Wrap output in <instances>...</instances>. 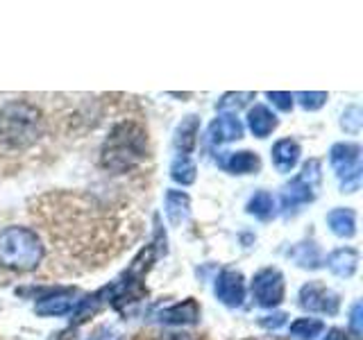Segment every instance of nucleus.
<instances>
[{
  "label": "nucleus",
  "instance_id": "obj_10",
  "mask_svg": "<svg viewBox=\"0 0 363 340\" xmlns=\"http://www.w3.org/2000/svg\"><path fill=\"white\" fill-rule=\"evenodd\" d=\"M73 298H75V290L73 288H57L50 290L48 298H41L34 306L37 315H48V317H57V315H66L73 311Z\"/></svg>",
  "mask_w": 363,
  "mask_h": 340
},
{
  "label": "nucleus",
  "instance_id": "obj_7",
  "mask_svg": "<svg viewBox=\"0 0 363 340\" xmlns=\"http://www.w3.org/2000/svg\"><path fill=\"white\" fill-rule=\"evenodd\" d=\"M252 295L259 306L264 309H275L284 300V277L277 268L259 270L252 279Z\"/></svg>",
  "mask_w": 363,
  "mask_h": 340
},
{
  "label": "nucleus",
  "instance_id": "obj_29",
  "mask_svg": "<svg viewBox=\"0 0 363 340\" xmlns=\"http://www.w3.org/2000/svg\"><path fill=\"white\" fill-rule=\"evenodd\" d=\"M350 324H352V332L359 338L361 336V304L357 302L352 306V317H350Z\"/></svg>",
  "mask_w": 363,
  "mask_h": 340
},
{
  "label": "nucleus",
  "instance_id": "obj_20",
  "mask_svg": "<svg viewBox=\"0 0 363 340\" xmlns=\"http://www.w3.org/2000/svg\"><path fill=\"white\" fill-rule=\"evenodd\" d=\"M289 254H291V259H293L295 264H298L300 268L315 270L318 266H320V249H318V245H315V243H311V241L295 245Z\"/></svg>",
  "mask_w": 363,
  "mask_h": 340
},
{
  "label": "nucleus",
  "instance_id": "obj_23",
  "mask_svg": "<svg viewBox=\"0 0 363 340\" xmlns=\"http://www.w3.org/2000/svg\"><path fill=\"white\" fill-rule=\"evenodd\" d=\"M170 177L182 186L193 184V181H196V164H193L189 157H175L173 166H170Z\"/></svg>",
  "mask_w": 363,
  "mask_h": 340
},
{
  "label": "nucleus",
  "instance_id": "obj_28",
  "mask_svg": "<svg viewBox=\"0 0 363 340\" xmlns=\"http://www.w3.org/2000/svg\"><path fill=\"white\" fill-rule=\"evenodd\" d=\"M284 322H286V313H272V315L261 317V327H266V329H279Z\"/></svg>",
  "mask_w": 363,
  "mask_h": 340
},
{
  "label": "nucleus",
  "instance_id": "obj_30",
  "mask_svg": "<svg viewBox=\"0 0 363 340\" xmlns=\"http://www.w3.org/2000/svg\"><path fill=\"white\" fill-rule=\"evenodd\" d=\"M323 340H350V336L345 332H340V329H332V332H327Z\"/></svg>",
  "mask_w": 363,
  "mask_h": 340
},
{
  "label": "nucleus",
  "instance_id": "obj_2",
  "mask_svg": "<svg viewBox=\"0 0 363 340\" xmlns=\"http://www.w3.org/2000/svg\"><path fill=\"white\" fill-rule=\"evenodd\" d=\"M147 154V134L139 123L123 120L113 125L100 150V164L111 173H130Z\"/></svg>",
  "mask_w": 363,
  "mask_h": 340
},
{
  "label": "nucleus",
  "instance_id": "obj_21",
  "mask_svg": "<svg viewBox=\"0 0 363 340\" xmlns=\"http://www.w3.org/2000/svg\"><path fill=\"white\" fill-rule=\"evenodd\" d=\"M325 332V324L320 320H313V317H300L291 324V336L298 340H315Z\"/></svg>",
  "mask_w": 363,
  "mask_h": 340
},
{
  "label": "nucleus",
  "instance_id": "obj_9",
  "mask_svg": "<svg viewBox=\"0 0 363 340\" xmlns=\"http://www.w3.org/2000/svg\"><path fill=\"white\" fill-rule=\"evenodd\" d=\"M216 298L225 306L236 309L245 300V281L238 270H223L216 279Z\"/></svg>",
  "mask_w": 363,
  "mask_h": 340
},
{
  "label": "nucleus",
  "instance_id": "obj_33",
  "mask_svg": "<svg viewBox=\"0 0 363 340\" xmlns=\"http://www.w3.org/2000/svg\"><path fill=\"white\" fill-rule=\"evenodd\" d=\"M98 340H121V338H118L116 334H109V332H105V334H102Z\"/></svg>",
  "mask_w": 363,
  "mask_h": 340
},
{
  "label": "nucleus",
  "instance_id": "obj_16",
  "mask_svg": "<svg viewBox=\"0 0 363 340\" xmlns=\"http://www.w3.org/2000/svg\"><path fill=\"white\" fill-rule=\"evenodd\" d=\"M247 125H250V130H252L255 136L266 139V136L277 128V118L266 105H255L247 113Z\"/></svg>",
  "mask_w": 363,
  "mask_h": 340
},
{
  "label": "nucleus",
  "instance_id": "obj_24",
  "mask_svg": "<svg viewBox=\"0 0 363 340\" xmlns=\"http://www.w3.org/2000/svg\"><path fill=\"white\" fill-rule=\"evenodd\" d=\"M293 98H298V102H300V105L306 111L320 109L325 102H327V94H325V91H300V94H295Z\"/></svg>",
  "mask_w": 363,
  "mask_h": 340
},
{
  "label": "nucleus",
  "instance_id": "obj_32",
  "mask_svg": "<svg viewBox=\"0 0 363 340\" xmlns=\"http://www.w3.org/2000/svg\"><path fill=\"white\" fill-rule=\"evenodd\" d=\"M159 340H191L189 334H164Z\"/></svg>",
  "mask_w": 363,
  "mask_h": 340
},
{
  "label": "nucleus",
  "instance_id": "obj_1",
  "mask_svg": "<svg viewBox=\"0 0 363 340\" xmlns=\"http://www.w3.org/2000/svg\"><path fill=\"white\" fill-rule=\"evenodd\" d=\"M157 222V238L155 243H150L147 247H143L139 254L134 256V261L128 266V270L123 275L111 281L109 286L100 288L98 293L89 295L86 300H82L77 304V309L73 313V324H82L84 320H89L91 315H96L102 306H113V309H121L125 304H132V302H139L145 298V286H143V279L147 275V270L152 268L157 254H162V245L159 243H166V234H162V227H159V215L155 218Z\"/></svg>",
  "mask_w": 363,
  "mask_h": 340
},
{
  "label": "nucleus",
  "instance_id": "obj_13",
  "mask_svg": "<svg viewBox=\"0 0 363 340\" xmlns=\"http://www.w3.org/2000/svg\"><path fill=\"white\" fill-rule=\"evenodd\" d=\"M198 132H200V118L193 116V113L177 125L175 139H173L177 157H189L193 152V147H196V141H198Z\"/></svg>",
  "mask_w": 363,
  "mask_h": 340
},
{
  "label": "nucleus",
  "instance_id": "obj_17",
  "mask_svg": "<svg viewBox=\"0 0 363 340\" xmlns=\"http://www.w3.org/2000/svg\"><path fill=\"white\" fill-rule=\"evenodd\" d=\"M191 213V198L184 191H168L166 193V215L170 225H182Z\"/></svg>",
  "mask_w": 363,
  "mask_h": 340
},
{
  "label": "nucleus",
  "instance_id": "obj_22",
  "mask_svg": "<svg viewBox=\"0 0 363 340\" xmlns=\"http://www.w3.org/2000/svg\"><path fill=\"white\" fill-rule=\"evenodd\" d=\"M272 209H275V202H272V196L268 191H257L247 202V213H252L259 220H268Z\"/></svg>",
  "mask_w": 363,
  "mask_h": 340
},
{
  "label": "nucleus",
  "instance_id": "obj_12",
  "mask_svg": "<svg viewBox=\"0 0 363 340\" xmlns=\"http://www.w3.org/2000/svg\"><path fill=\"white\" fill-rule=\"evenodd\" d=\"M243 136V125L236 116L227 113V116H218L211 125H209V141L213 145H223V143H230L236 141Z\"/></svg>",
  "mask_w": 363,
  "mask_h": 340
},
{
  "label": "nucleus",
  "instance_id": "obj_26",
  "mask_svg": "<svg viewBox=\"0 0 363 340\" xmlns=\"http://www.w3.org/2000/svg\"><path fill=\"white\" fill-rule=\"evenodd\" d=\"M252 98H255V94H225V96L218 100V109H220V111H225V109H241V107H245Z\"/></svg>",
  "mask_w": 363,
  "mask_h": 340
},
{
  "label": "nucleus",
  "instance_id": "obj_4",
  "mask_svg": "<svg viewBox=\"0 0 363 340\" xmlns=\"http://www.w3.org/2000/svg\"><path fill=\"white\" fill-rule=\"evenodd\" d=\"M43 259V245L37 232L28 227H7L0 232V266L11 272H30Z\"/></svg>",
  "mask_w": 363,
  "mask_h": 340
},
{
  "label": "nucleus",
  "instance_id": "obj_25",
  "mask_svg": "<svg viewBox=\"0 0 363 340\" xmlns=\"http://www.w3.org/2000/svg\"><path fill=\"white\" fill-rule=\"evenodd\" d=\"M361 116H363V113H361L359 107H347L345 113H343V120H340V128H343L345 132H350V134H359L361 123H363Z\"/></svg>",
  "mask_w": 363,
  "mask_h": 340
},
{
  "label": "nucleus",
  "instance_id": "obj_31",
  "mask_svg": "<svg viewBox=\"0 0 363 340\" xmlns=\"http://www.w3.org/2000/svg\"><path fill=\"white\" fill-rule=\"evenodd\" d=\"M50 340H75V334L73 332H57V334H52Z\"/></svg>",
  "mask_w": 363,
  "mask_h": 340
},
{
  "label": "nucleus",
  "instance_id": "obj_15",
  "mask_svg": "<svg viewBox=\"0 0 363 340\" xmlns=\"http://www.w3.org/2000/svg\"><path fill=\"white\" fill-rule=\"evenodd\" d=\"M300 145L293 139H281L272 145V164L277 166L279 173H291L300 159Z\"/></svg>",
  "mask_w": 363,
  "mask_h": 340
},
{
  "label": "nucleus",
  "instance_id": "obj_5",
  "mask_svg": "<svg viewBox=\"0 0 363 340\" xmlns=\"http://www.w3.org/2000/svg\"><path fill=\"white\" fill-rule=\"evenodd\" d=\"M318 179H320V162L311 159V162L304 164L302 173L295 179H291L289 184L281 188V209H284V213L289 215L293 211H298L302 204L313 202Z\"/></svg>",
  "mask_w": 363,
  "mask_h": 340
},
{
  "label": "nucleus",
  "instance_id": "obj_3",
  "mask_svg": "<svg viewBox=\"0 0 363 340\" xmlns=\"http://www.w3.org/2000/svg\"><path fill=\"white\" fill-rule=\"evenodd\" d=\"M43 134V113L28 100H9L0 105V145L26 150Z\"/></svg>",
  "mask_w": 363,
  "mask_h": 340
},
{
  "label": "nucleus",
  "instance_id": "obj_18",
  "mask_svg": "<svg viewBox=\"0 0 363 340\" xmlns=\"http://www.w3.org/2000/svg\"><path fill=\"white\" fill-rule=\"evenodd\" d=\"M327 225H329V230L340 238H352L357 234V218H354V211H350V209L329 211Z\"/></svg>",
  "mask_w": 363,
  "mask_h": 340
},
{
  "label": "nucleus",
  "instance_id": "obj_27",
  "mask_svg": "<svg viewBox=\"0 0 363 340\" xmlns=\"http://www.w3.org/2000/svg\"><path fill=\"white\" fill-rule=\"evenodd\" d=\"M268 100L272 102L275 107H279L281 111H291L293 109V96L286 94V91H270Z\"/></svg>",
  "mask_w": 363,
  "mask_h": 340
},
{
  "label": "nucleus",
  "instance_id": "obj_11",
  "mask_svg": "<svg viewBox=\"0 0 363 340\" xmlns=\"http://www.w3.org/2000/svg\"><path fill=\"white\" fill-rule=\"evenodd\" d=\"M198 317H200V306L193 298L168 306V309H162L157 313V320L164 324H196Z\"/></svg>",
  "mask_w": 363,
  "mask_h": 340
},
{
  "label": "nucleus",
  "instance_id": "obj_19",
  "mask_svg": "<svg viewBox=\"0 0 363 340\" xmlns=\"http://www.w3.org/2000/svg\"><path fill=\"white\" fill-rule=\"evenodd\" d=\"M261 166V159L257 157V152H250V150H241V152H232L230 159L225 162V168L230 170L234 175H250V173H257Z\"/></svg>",
  "mask_w": 363,
  "mask_h": 340
},
{
  "label": "nucleus",
  "instance_id": "obj_6",
  "mask_svg": "<svg viewBox=\"0 0 363 340\" xmlns=\"http://www.w3.org/2000/svg\"><path fill=\"white\" fill-rule=\"evenodd\" d=\"M329 162L336 175L343 179V191L352 193L361 181V147L357 143H336L329 150Z\"/></svg>",
  "mask_w": 363,
  "mask_h": 340
},
{
  "label": "nucleus",
  "instance_id": "obj_14",
  "mask_svg": "<svg viewBox=\"0 0 363 340\" xmlns=\"http://www.w3.org/2000/svg\"><path fill=\"white\" fill-rule=\"evenodd\" d=\"M327 266L329 270L334 272L336 277H352L357 272V266H359V252L352 247H340L336 252H332L327 256Z\"/></svg>",
  "mask_w": 363,
  "mask_h": 340
},
{
  "label": "nucleus",
  "instance_id": "obj_8",
  "mask_svg": "<svg viewBox=\"0 0 363 340\" xmlns=\"http://www.w3.org/2000/svg\"><path fill=\"white\" fill-rule=\"evenodd\" d=\"M300 306L304 311L311 313H325V315H336L338 306H340V298L329 290L323 283H306L300 290Z\"/></svg>",
  "mask_w": 363,
  "mask_h": 340
}]
</instances>
